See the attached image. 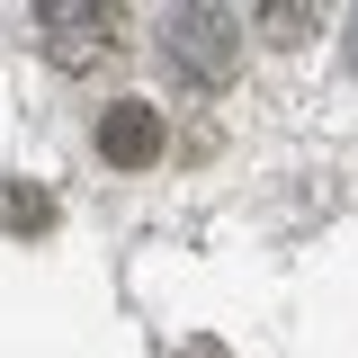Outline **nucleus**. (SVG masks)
Instances as JSON below:
<instances>
[{
    "instance_id": "nucleus-1",
    "label": "nucleus",
    "mask_w": 358,
    "mask_h": 358,
    "mask_svg": "<svg viewBox=\"0 0 358 358\" xmlns=\"http://www.w3.org/2000/svg\"><path fill=\"white\" fill-rule=\"evenodd\" d=\"M162 63H171L179 81L224 90L233 72H242V18H233V9H215V0L171 9V18H162Z\"/></svg>"
},
{
    "instance_id": "nucleus-2",
    "label": "nucleus",
    "mask_w": 358,
    "mask_h": 358,
    "mask_svg": "<svg viewBox=\"0 0 358 358\" xmlns=\"http://www.w3.org/2000/svg\"><path fill=\"white\" fill-rule=\"evenodd\" d=\"M36 45L54 72H99L126 45V9L117 0H45L36 9Z\"/></svg>"
},
{
    "instance_id": "nucleus-3",
    "label": "nucleus",
    "mask_w": 358,
    "mask_h": 358,
    "mask_svg": "<svg viewBox=\"0 0 358 358\" xmlns=\"http://www.w3.org/2000/svg\"><path fill=\"white\" fill-rule=\"evenodd\" d=\"M162 143H171V126H162V108H152V99H117V108H99V152H108L117 171L162 162Z\"/></svg>"
},
{
    "instance_id": "nucleus-4",
    "label": "nucleus",
    "mask_w": 358,
    "mask_h": 358,
    "mask_svg": "<svg viewBox=\"0 0 358 358\" xmlns=\"http://www.w3.org/2000/svg\"><path fill=\"white\" fill-rule=\"evenodd\" d=\"M313 27H322V9H305V0H278V9H260V36H268V45H305Z\"/></svg>"
},
{
    "instance_id": "nucleus-5",
    "label": "nucleus",
    "mask_w": 358,
    "mask_h": 358,
    "mask_svg": "<svg viewBox=\"0 0 358 358\" xmlns=\"http://www.w3.org/2000/svg\"><path fill=\"white\" fill-rule=\"evenodd\" d=\"M0 224L36 233V224H54V197H27V188H0Z\"/></svg>"
},
{
    "instance_id": "nucleus-6",
    "label": "nucleus",
    "mask_w": 358,
    "mask_h": 358,
    "mask_svg": "<svg viewBox=\"0 0 358 358\" xmlns=\"http://www.w3.org/2000/svg\"><path fill=\"white\" fill-rule=\"evenodd\" d=\"M350 63H358V18H350Z\"/></svg>"
}]
</instances>
